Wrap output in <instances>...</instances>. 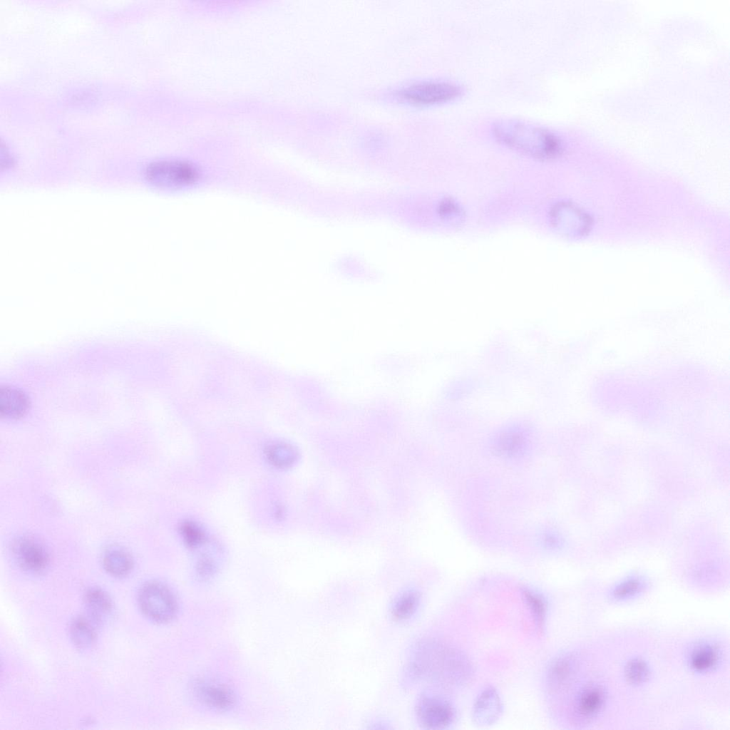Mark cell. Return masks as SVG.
<instances>
[{
	"instance_id": "1",
	"label": "cell",
	"mask_w": 730,
	"mask_h": 730,
	"mask_svg": "<svg viewBox=\"0 0 730 730\" xmlns=\"http://www.w3.org/2000/svg\"><path fill=\"white\" fill-rule=\"evenodd\" d=\"M492 131L501 143L533 158L550 159L562 150V143L556 133L525 120L500 119L494 123Z\"/></svg>"
},
{
	"instance_id": "2",
	"label": "cell",
	"mask_w": 730,
	"mask_h": 730,
	"mask_svg": "<svg viewBox=\"0 0 730 730\" xmlns=\"http://www.w3.org/2000/svg\"><path fill=\"white\" fill-rule=\"evenodd\" d=\"M724 647L718 641L699 637L689 643L684 652L683 662L687 670L696 677H706L716 673L724 661Z\"/></svg>"
},
{
	"instance_id": "3",
	"label": "cell",
	"mask_w": 730,
	"mask_h": 730,
	"mask_svg": "<svg viewBox=\"0 0 730 730\" xmlns=\"http://www.w3.org/2000/svg\"><path fill=\"white\" fill-rule=\"evenodd\" d=\"M463 93L462 86L451 81L424 80L412 83L396 92L398 98L418 106L444 103Z\"/></svg>"
},
{
	"instance_id": "4",
	"label": "cell",
	"mask_w": 730,
	"mask_h": 730,
	"mask_svg": "<svg viewBox=\"0 0 730 730\" xmlns=\"http://www.w3.org/2000/svg\"><path fill=\"white\" fill-rule=\"evenodd\" d=\"M138 602L142 611L158 622L171 620L175 615L177 604L170 590L158 582H150L140 589Z\"/></svg>"
},
{
	"instance_id": "5",
	"label": "cell",
	"mask_w": 730,
	"mask_h": 730,
	"mask_svg": "<svg viewBox=\"0 0 730 730\" xmlns=\"http://www.w3.org/2000/svg\"><path fill=\"white\" fill-rule=\"evenodd\" d=\"M418 723L425 729H443L451 725L456 719V710L445 698L432 694H424L416 706Z\"/></svg>"
},
{
	"instance_id": "6",
	"label": "cell",
	"mask_w": 730,
	"mask_h": 730,
	"mask_svg": "<svg viewBox=\"0 0 730 730\" xmlns=\"http://www.w3.org/2000/svg\"><path fill=\"white\" fill-rule=\"evenodd\" d=\"M609 696L608 689L600 682L593 681L584 684L574 698V715L582 723L593 721L605 711Z\"/></svg>"
},
{
	"instance_id": "7",
	"label": "cell",
	"mask_w": 730,
	"mask_h": 730,
	"mask_svg": "<svg viewBox=\"0 0 730 730\" xmlns=\"http://www.w3.org/2000/svg\"><path fill=\"white\" fill-rule=\"evenodd\" d=\"M148 180L163 187H177L190 185L197 178L195 169L189 163L179 160H161L149 165Z\"/></svg>"
},
{
	"instance_id": "8",
	"label": "cell",
	"mask_w": 730,
	"mask_h": 730,
	"mask_svg": "<svg viewBox=\"0 0 730 730\" xmlns=\"http://www.w3.org/2000/svg\"><path fill=\"white\" fill-rule=\"evenodd\" d=\"M13 550L20 565L27 570L41 572L48 565L49 556L46 550L33 539H19L14 543Z\"/></svg>"
},
{
	"instance_id": "9",
	"label": "cell",
	"mask_w": 730,
	"mask_h": 730,
	"mask_svg": "<svg viewBox=\"0 0 730 730\" xmlns=\"http://www.w3.org/2000/svg\"><path fill=\"white\" fill-rule=\"evenodd\" d=\"M502 711L500 698L495 689L488 687L477 697L473 706V718L481 725L494 723Z\"/></svg>"
},
{
	"instance_id": "10",
	"label": "cell",
	"mask_w": 730,
	"mask_h": 730,
	"mask_svg": "<svg viewBox=\"0 0 730 730\" xmlns=\"http://www.w3.org/2000/svg\"><path fill=\"white\" fill-rule=\"evenodd\" d=\"M622 674L624 682L632 688L644 687L653 676V668L642 655L629 657L623 664Z\"/></svg>"
},
{
	"instance_id": "11",
	"label": "cell",
	"mask_w": 730,
	"mask_h": 730,
	"mask_svg": "<svg viewBox=\"0 0 730 730\" xmlns=\"http://www.w3.org/2000/svg\"><path fill=\"white\" fill-rule=\"evenodd\" d=\"M29 400L21 390L9 386H1L0 390V414L2 418L16 419L23 417L29 411Z\"/></svg>"
},
{
	"instance_id": "12",
	"label": "cell",
	"mask_w": 730,
	"mask_h": 730,
	"mask_svg": "<svg viewBox=\"0 0 730 730\" xmlns=\"http://www.w3.org/2000/svg\"><path fill=\"white\" fill-rule=\"evenodd\" d=\"M647 588L644 579L629 577L615 584L607 592V599L613 603H626L638 599Z\"/></svg>"
},
{
	"instance_id": "13",
	"label": "cell",
	"mask_w": 730,
	"mask_h": 730,
	"mask_svg": "<svg viewBox=\"0 0 730 730\" xmlns=\"http://www.w3.org/2000/svg\"><path fill=\"white\" fill-rule=\"evenodd\" d=\"M421 602L419 592L407 590L400 593L394 600L391 607V615L398 622H404L414 615Z\"/></svg>"
},
{
	"instance_id": "14",
	"label": "cell",
	"mask_w": 730,
	"mask_h": 730,
	"mask_svg": "<svg viewBox=\"0 0 730 730\" xmlns=\"http://www.w3.org/2000/svg\"><path fill=\"white\" fill-rule=\"evenodd\" d=\"M575 658L565 654L556 658L548 670V679L552 687L560 688L568 683L575 672Z\"/></svg>"
},
{
	"instance_id": "15",
	"label": "cell",
	"mask_w": 730,
	"mask_h": 730,
	"mask_svg": "<svg viewBox=\"0 0 730 730\" xmlns=\"http://www.w3.org/2000/svg\"><path fill=\"white\" fill-rule=\"evenodd\" d=\"M88 613L96 621H101L112 610V602L108 595L99 588H91L84 597Z\"/></svg>"
},
{
	"instance_id": "16",
	"label": "cell",
	"mask_w": 730,
	"mask_h": 730,
	"mask_svg": "<svg viewBox=\"0 0 730 730\" xmlns=\"http://www.w3.org/2000/svg\"><path fill=\"white\" fill-rule=\"evenodd\" d=\"M103 563L106 570L115 577L128 575L133 567V560L125 551L113 548L104 554Z\"/></svg>"
},
{
	"instance_id": "17",
	"label": "cell",
	"mask_w": 730,
	"mask_h": 730,
	"mask_svg": "<svg viewBox=\"0 0 730 730\" xmlns=\"http://www.w3.org/2000/svg\"><path fill=\"white\" fill-rule=\"evenodd\" d=\"M268 462L275 468L287 469L292 467L298 459V453L292 446L287 443H274L269 446L265 451Z\"/></svg>"
},
{
	"instance_id": "18",
	"label": "cell",
	"mask_w": 730,
	"mask_h": 730,
	"mask_svg": "<svg viewBox=\"0 0 730 730\" xmlns=\"http://www.w3.org/2000/svg\"><path fill=\"white\" fill-rule=\"evenodd\" d=\"M522 595L536 627L539 632H542L545 627L548 612V604L545 599L541 594L528 588H524Z\"/></svg>"
},
{
	"instance_id": "19",
	"label": "cell",
	"mask_w": 730,
	"mask_h": 730,
	"mask_svg": "<svg viewBox=\"0 0 730 730\" xmlns=\"http://www.w3.org/2000/svg\"><path fill=\"white\" fill-rule=\"evenodd\" d=\"M73 643L79 648H87L94 644L96 632L91 622L83 617L75 619L70 627Z\"/></svg>"
},
{
	"instance_id": "20",
	"label": "cell",
	"mask_w": 730,
	"mask_h": 730,
	"mask_svg": "<svg viewBox=\"0 0 730 730\" xmlns=\"http://www.w3.org/2000/svg\"><path fill=\"white\" fill-rule=\"evenodd\" d=\"M200 690L205 701L217 708L227 707L232 701V696L225 688L205 685Z\"/></svg>"
},
{
	"instance_id": "21",
	"label": "cell",
	"mask_w": 730,
	"mask_h": 730,
	"mask_svg": "<svg viewBox=\"0 0 730 730\" xmlns=\"http://www.w3.org/2000/svg\"><path fill=\"white\" fill-rule=\"evenodd\" d=\"M180 533L184 543L190 548H198L205 541L203 530L193 521L182 522L180 526Z\"/></svg>"
},
{
	"instance_id": "22",
	"label": "cell",
	"mask_w": 730,
	"mask_h": 730,
	"mask_svg": "<svg viewBox=\"0 0 730 730\" xmlns=\"http://www.w3.org/2000/svg\"><path fill=\"white\" fill-rule=\"evenodd\" d=\"M197 571L202 576H208L212 574L215 566L211 557L202 556L197 562Z\"/></svg>"
}]
</instances>
